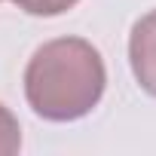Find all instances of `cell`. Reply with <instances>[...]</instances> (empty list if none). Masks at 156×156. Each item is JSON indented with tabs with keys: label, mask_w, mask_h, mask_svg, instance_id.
<instances>
[{
	"label": "cell",
	"mask_w": 156,
	"mask_h": 156,
	"mask_svg": "<svg viewBox=\"0 0 156 156\" xmlns=\"http://www.w3.org/2000/svg\"><path fill=\"white\" fill-rule=\"evenodd\" d=\"M107 86L101 52L83 37H55L37 46L25 67V98L40 119L73 122L89 116Z\"/></svg>",
	"instance_id": "6da1fadb"
},
{
	"label": "cell",
	"mask_w": 156,
	"mask_h": 156,
	"mask_svg": "<svg viewBox=\"0 0 156 156\" xmlns=\"http://www.w3.org/2000/svg\"><path fill=\"white\" fill-rule=\"evenodd\" d=\"M19 150H22V126L6 104H0V156H12Z\"/></svg>",
	"instance_id": "3957f363"
},
{
	"label": "cell",
	"mask_w": 156,
	"mask_h": 156,
	"mask_svg": "<svg viewBox=\"0 0 156 156\" xmlns=\"http://www.w3.org/2000/svg\"><path fill=\"white\" fill-rule=\"evenodd\" d=\"M12 3L28 12V16H43V19H52V16H61L67 9H73L80 0H12Z\"/></svg>",
	"instance_id": "277c9868"
},
{
	"label": "cell",
	"mask_w": 156,
	"mask_h": 156,
	"mask_svg": "<svg viewBox=\"0 0 156 156\" xmlns=\"http://www.w3.org/2000/svg\"><path fill=\"white\" fill-rule=\"evenodd\" d=\"M129 64L138 86L156 98V9L144 12L129 34Z\"/></svg>",
	"instance_id": "7a4b0ae2"
}]
</instances>
